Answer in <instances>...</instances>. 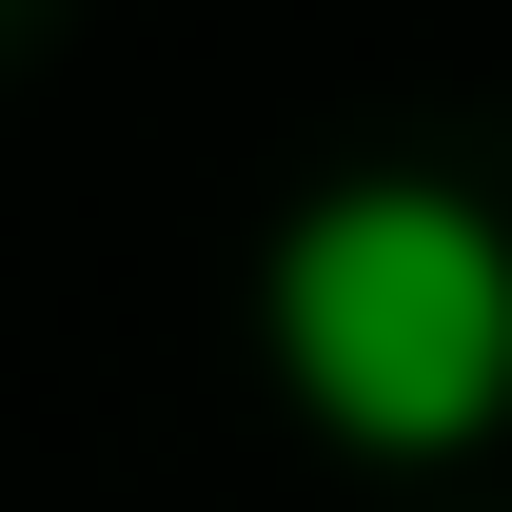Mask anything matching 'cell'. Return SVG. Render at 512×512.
<instances>
[{
  "label": "cell",
  "mask_w": 512,
  "mask_h": 512,
  "mask_svg": "<svg viewBox=\"0 0 512 512\" xmlns=\"http://www.w3.org/2000/svg\"><path fill=\"white\" fill-rule=\"evenodd\" d=\"M256 355L375 473H434L512 414V237L453 178H335L256 256Z\"/></svg>",
  "instance_id": "1"
},
{
  "label": "cell",
  "mask_w": 512,
  "mask_h": 512,
  "mask_svg": "<svg viewBox=\"0 0 512 512\" xmlns=\"http://www.w3.org/2000/svg\"><path fill=\"white\" fill-rule=\"evenodd\" d=\"M0 20H40V0H0Z\"/></svg>",
  "instance_id": "2"
}]
</instances>
